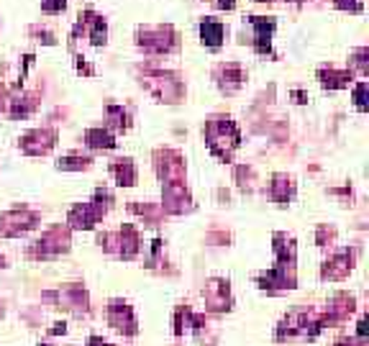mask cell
Returning a JSON list of instances; mask_svg holds the SVG:
<instances>
[{"mask_svg": "<svg viewBox=\"0 0 369 346\" xmlns=\"http://www.w3.org/2000/svg\"><path fill=\"white\" fill-rule=\"evenodd\" d=\"M205 136H208L211 151L213 154H218L221 159H228L231 157V151L239 146V128H236L234 120L226 118V116H216V118L208 120Z\"/></svg>", "mask_w": 369, "mask_h": 346, "instance_id": "1", "label": "cell"}, {"mask_svg": "<svg viewBox=\"0 0 369 346\" xmlns=\"http://www.w3.org/2000/svg\"><path fill=\"white\" fill-rule=\"evenodd\" d=\"M139 44L146 49V52L154 54H167L172 52L177 39H174V31L169 26H157V29H144L139 31Z\"/></svg>", "mask_w": 369, "mask_h": 346, "instance_id": "2", "label": "cell"}, {"mask_svg": "<svg viewBox=\"0 0 369 346\" xmlns=\"http://www.w3.org/2000/svg\"><path fill=\"white\" fill-rule=\"evenodd\" d=\"M69 249V231L62 226H54L36 241L34 247V256H41V259H49V256H57L62 251Z\"/></svg>", "mask_w": 369, "mask_h": 346, "instance_id": "3", "label": "cell"}, {"mask_svg": "<svg viewBox=\"0 0 369 346\" xmlns=\"http://www.w3.org/2000/svg\"><path fill=\"white\" fill-rule=\"evenodd\" d=\"M36 221H39L36 213H29V211L6 213L0 219V236H21V233H26L29 228L36 226Z\"/></svg>", "mask_w": 369, "mask_h": 346, "instance_id": "4", "label": "cell"}, {"mask_svg": "<svg viewBox=\"0 0 369 346\" xmlns=\"http://www.w3.org/2000/svg\"><path fill=\"white\" fill-rule=\"evenodd\" d=\"M108 321H111V326H113L116 331L126 333V336H134L136 333V316L128 303L123 300L111 303L108 305Z\"/></svg>", "mask_w": 369, "mask_h": 346, "instance_id": "5", "label": "cell"}, {"mask_svg": "<svg viewBox=\"0 0 369 346\" xmlns=\"http://www.w3.org/2000/svg\"><path fill=\"white\" fill-rule=\"evenodd\" d=\"M162 203L169 213H185L190 211L193 205H190V195L188 190H185V182H169L165 185L162 190Z\"/></svg>", "mask_w": 369, "mask_h": 346, "instance_id": "6", "label": "cell"}, {"mask_svg": "<svg viewBox=\"0 0 369 346\" xmlns=\"http://www.w3.org/2000/svg\"><path fill=\"white\" fill-rule=\"evenodd\" d=\"M54 141H57V134L54 131H49V128H36V131L23 136L21 146L26 154H46L54 146Z\"/></svg>", "mask_w": 369, "mask_h": 346, "instance_id": "7", "label": "cell"}, {"mask_svg": "<svg viewBox=\"0 0 369 346\" xmlns=\"http://www.w3.org/2000/svg\"><path fill=\"white\" fill-rule=\"evenodd\" d=\"M351 267H354V251H339V254L333 256L331 262L323 264V279H344L351 272Z\"/></svg>", "mask_w": 369, "mask_h": 346, "instance_id": "8", "label": "cell"}, {"mask_svg": "<svg viewBox=\"0 0 369 346\" xmlns=\"http://www.w3.org/2000/svg\"><path fill=\"white\" fill-rule=\"evenodd\" d=\"M98 221H100V216H98V211L92 208V203H80L69 211L67 223H69V228H85V231H90Z\"/></svg>", "mask_w": 369, "mask_h": 346, "instance_id": "9", "label": "cell"}, {"mask_svg": "<svg viewBox=\"0 0 369 346\" xmlns=\"http://www.w3.org/2000/svg\"><path fill=\"white\" fill-rule=\"evenodd\" d=\"M205 303H208V308L211 310H228L231 305V298H228V282H211V285L205 287Z\"/></svg>", "mask_w": 369, "mask_h": 346, "instance_id": "10", "label": "cell"}, {"mask_svg": "<svg viewBox=\"0 0 369 346\" xmlns=\"http://www.w3.org/2000/svg\"><path fill=\"white\" fill-rule=\"evenodd\" d=\"M251 26L256 29V52L267 54L272 46V31H274V18L264 15H251Z\"/></svg>", "mask_w": 369, "mask_h": 346, "instance_id": "11", "label": "cell"}, {"mask_svg": "<svg viewBox=\"0 0 369 346\" xmlns=\"http://www.w3.org/2000/svg\"><path fill=\"white\" fill-rule=\"evenodd\" d=\"M60 305L67 310H75V313H83V310H88V293H85L80 285H72V287H64V290H60Z\"/></svg>", "mask_w": 369, "mask_h": 346, "instance_id": "12", "label": "cell"}, {"mask_svg": "<svg viewBox=\"0 0 369 346\" xmlns=\"http://www.w3.org/2000/svg\"><path fill=\"white\" fill-rule=\"evenodd\" d=\"M216 80H218V85L226 92H236L244 83V72L239 64H221L216 69Z\"/></svg>", "mask_w": 369, "mask_h": 346, "instance_id": "13", "label": "cell"}, {"mask_svg": "<svg viewBox=\"0 0 369 346\" xmlns=\"http://www.w3.org/2000/svg\"><path fill=\"white\" fill-rule=\"evenodd\" d=\"M223 36H226V29H223V23L221 21H213V18H205L200 23V39H203L205 46H221L223 44Z\"/></svg>", "mask_w": 369, "mask_h": 346, "instance_id": "14", "label": "cell"}, {"mask_svg": "<svg viewBox=\"0 0 369 346\" xmlns=\"http://www.w3.org/2000/svg\"><path fill=\"white\" fill-rule=\"evenodd\" d=\"M118 254L123 256V259H131V256L139 251V244H141V239H139V231H136L134 226H123L121 231H118Z\"/></svg>", "mask_w": 369, "mask_h": 346, "instance_id": "15", "label": "cell"}, {"mask_svg": "<svg viewBox=\"0 0 369 346\" xmlns=\"http://www.w3.org/2000/svg\"><path fill=\"white\" fill-rule=\"evenodd\" d=\"M272 198L277 200V203H287L295 193V182L287 177V174H277L274 180H272V188H270Z\"/></svg>", "mask_w": 369, "mask_h": 346, "instance_id": "16", "label": "cell"}, {"mask_svg": "<svg viewBox=\"0 0 369 346\" xmlns=\"http://www.w3.org/2000/svg\"><path fill=\"white\" fill-rule=\"evenodd\" d=\"M85 144L92 146V149H113L116 139H113V134H108L103 128H90V131L85 134Z\"/></svg>", "mask_w": 369, "mask_h": 346, "instance_id": "17", "label": "cell"}, {"mask_svg": "<svg viewBox=\"0 0 369 346\" xmlns=\"http://www.w3.org/2000/svg\"><path fill=\"white\" fill-rule=\"evenodd\" d=\"M113 174L116 180H118V185H126V188L136 185V167L131 159H118L113 165Z\"/></svg>", "mask_w": 369, "mask_h": 346, "instance_id": "18", "label": "cell"}, {"mask_svg": "<svg viewBox=\"0 0 369 346\" xmlns=\"http://www.w3.org/2000/svg\"><path fill=\"white\" fill-rule=\"evenodd\" d=\"M321 83L326 85V88H347L349 83H351V69L349 72H333V69H321Z\"/></svg>", "mask_w": 369, "mask_h": 346, "instance_id": "19", "label": "cell"}, {"mask_svg": "<svg viewBox=\"0 0 369 346\" xmlns=\"http://www.w3.org/2000/svg\"><path fill=\"white\" fill-rule=\"evenodd\" d=\"M88 23H90V39H92V44H95V46L106 44V36H108L106 21H103V18H98V15H92V13H90Z\"/></svg>", "mask_w": 369, "mask_h": 346, "instance_id": "20", "label": "cell"}, {"mask_svg": "<svg viewBox=\"0 0 369 346\" xmlns=\"http://www.w3.org/2000/svg\"><path fill=\"white\" fill-rule=\"evenodd\" d=\"M90 167V159L88 157H64L60 159V169H85Z\"/></svg>", "mask_w": 369, "mask_h": 346, "instance_id": "21", "label": "cell"}, {"mask_svg": "<svg viewBox=\"0 0 369 346\" xmlns=\"http://www.w3.org/2000/svg\"><path fill=\"white\" fill-rule=\"evenodd\" d=\"M108 116H111V123H113L116 128H126L128 126V116H126V111H123V108L111 106V108H108Z\"/></svg>", "mask_w": 369, "mask_h": 346, "instance_id": "22", "label": "cell"}, {"mask_svg": "<svg viewBox=\"0 0 369 346\" xmlns=\"http://www.w3.org/2000/svg\"><path fill=\"white\" fill-rule=\"evenodd\" d=\"M64 6H67V0H41V8L46 13H60L64 11Z\"/></svg>", "mask_w": 369, "mask_h": 346, "instance_id": "23", "label": "cell"}, {"mask_svg": "<svg viewBox=\"0 0 369 346\" xmlns=\"http://www.w3.org/2000/svg\"><path fill=\"white\" fill-rule=\"evenodd\" d=\"M364 95H367V83H359L356 85V90H354V103L359 111H364L367 108V100H364Z\"/></svg>", "mask_w": 369, "mask_h": 346, "instance_id": "24", "label": "cell"}, {"mask_svg": "<svg viewBox=\"0 0 369 346\" xmlns=\"http://www.w3.org/2000/svg\"><path fill=\"white\" fill-rule=\"evenodd\" d=\"M336 6L344 8V11H354V13L362 11V3L359 0H336Z\"/></svg>", "mask_w": 369, "mask_h": 346, "instance_id": "25", "label": "cell"}, {"mask_svg": "<svg viewBox=\"0 0 369 346\" xmlns=\"http://www.w3.org/2000/svg\"><path fill=\"white\" fill-rule=\"evenodd\" d=\"M88 346H111V344H108V341H103L100 336H92V339L88 341Z\"/></svg>", "mask_w": 369, "mask_h": 346, "instance_id": "26", "label": "cell"}, {"mask_svg": "<svg viewBox=\"0 0 369 346\" xmlns=\"http://www.w3.org/2000/svg\"><path fill=\"white\" fill-rule=\"evenodd\" d=\"M216 3H218V8H226V11H231L236 6V0H216Z\"/></svg>", "mask_w": 369, "mask_h": 346, "instance_id": "27", "label": "cell"}, {"mask_svg": "<svg viewBox=\"0 0 369 346\" xmlns=\"http://www.w3.org/2000/svg\"><path fill=\"white\" fill-rule=\"evenodd\" d=\"M3 267H6V259H3V256H0V270H3Z\"/></svg>", "mask_w": 369, "mask_h": 346, "instance_id": "28", "label": "cell"}, {"mask_svg": "<svg viewBox=\"0 0 369 346\" xmlns=\"http://www.w3.org/2000/svg\"><path fill=\"white\" fill-rule=\"evenodd\" d=\"M0 106H3V90H0Z\"/></svg>", "mask_w": 369, "mask_h": 346, "instance_id": "29", "label": "cell"}, {"mask_svg": "<svg viewBox=\"0 0 369 346\" xmlns=\"http://www.w3.org/2000/svg\"><path fill=\"white\" fill-rule=\"evenodd\" d=\"M0 313H3V308H0Z\"/></svg>", "mask_w": 369, "mask_h": 346, "instance_id": "30", "label": "cell"}, {"mask_svg": "<svg viewBox=\"0 0 369 346\" xmlns=\"http://www.w3.org/2000/svg\"><path fill=\"white\" fill-rule=\"evenodd\" d=\"M259 3H264V0H259Z\"/></svg>", "mask_w": 369, "mask_h": 346, "instance_id": "31", "label": "cell"}, {"mask_svg": "<svg viewBox=\"0 0 369 346\" xmlns=\"http://www.w3.org/2000/svg\"><path fill=\"white\" fill-rule=\"evenodd\" d=\"M41 346H46V344H41Z\"/></svg>", "mask_w": 369, "mask_h": 346, "instance_id": "32", "label": "cell"}]
</instances>
